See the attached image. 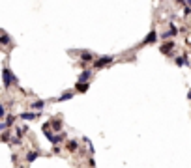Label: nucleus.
<instances>
[{
  "label": "nucleus",
  "instance_id": "1",
  "mask_svg": "<svg viewBox=\"0 0 191 168\" xmlns=\"http://www.w3.org/2000/svg\"><path fill=\"white\" fill-rule=\"evenodd\" d=\"M2 78H4V88H9L13 82H17V78L11 75L9 69H4V71H2Z\"/></svg>",
  "mask_w": 191,
  "mask_h": 168
},
{
  "label": "nucleus",
  "instance_id": "2",
  "mask_svg": "<svg viewBox=\"0 0 191 168\" xmlns=\"http://www.w3.org/2000/svg\"><path fill=\"white\" fill-rule=\"evenodd\" d=\"M111 62H112V56H103L101 60H96L94 62V67H96V69H99V67H103V65H107Z\"/></svg>",
  "mask_w": 191,
  "mask_h": 168
},
{
  "label": "nucleus",
  "instance_id": "3",
  "mask_svg": "<svg viewBox=\"0 0 191 168\" xmlns=\"http://www.w3.org/2000/svg\"><path fill=\"white\" fill-rule=\"evenodd\" d=\"M90 75H92V71H83L81 73V77H79V82H88V78H90Z\"/></svg>",
  "mask_w": 191,
  "mask_h": 168
},
{
  "label": "nucleus",
  "instance_id": "4",
  "mask_svg": "<svg viewBox=\"0 0 191 168\" xmlns=\"http://www.w3.org/2000/svg\"><path fill=\"white\" fill-rule=\"evenodd\" d=\"M66 148L70 150V151H77V148H79V142H77V140H70V142H67V146H66Z\"/></svg>",
  "mask_w": 191,
  "mask_h": 168
},
{
  "label": "nucleus",
  "instance_id": "5",
  "mask_svg": "<svg viewBox=\"0 0 191 168\" xmlns=\"http://www.w3.org/2000/svg\"><path fill=\"white\" fill-rule=\"evenodd\" d=\"M172 47H174V43H172V41H169V43L161 45V52H171V51H172Z\"/></svg>",
  "mask_w": 191,
  "mask_h": 168
},
{
  "label": "nucleus",
  "instance_id": "6",
  "mask_svg": "<svg viewBox=\"0 0 191 168\" xmlns=\"http://www.w3.org/2000/svg\"><path fill=\"white\" fill-rule=\"evenodd\" d=\"M38 157H39V151H30V153L26 155V161H28V163H32V161H36Z\"/></svg>",
  "mask_w": 191,
  "mask_h": 168
},
{
  "label": "nucleus",
  "instance_id": "7",
  "mask_svg": "<svg viewBox=\"0 0 191 168\" xmlns=\"http://www.w3.org/2000/svg\"><path fill=\"white\" fill-rule=\"evenodd\" d=\"M174 34H178V28L176 26H171V30L163 32V38H171V36H174Z\"/></svg>",
  "mask_w": 191,
  "mask_h": 168
},
{
  "label": "nucleus",
  "instance_id": "8",
  "mask_svg": "<svg viewBox=\"0 0 191 168\" xmlns=\"http://www.w3.org/2000/svg\"><path fill=\"white\" fill-rule=\"evenodd\" d=\"M75 88H77V92H86V90H88V82H77Z\"/></svg>",
  "mask_w": 191,
  "mask_h": 168
},
{
  "label": "nucleus",
  "instance_id": "9",
  "mask_svg": "<svg viewBox=\"0 0 191 168\" xmlns=\"http://www.w3.org/2000/svg\"><path fill=\"white\" fill-rule=\"evenodd\" d=\"M81 60H83V62H92L94 56H92V52H83V54H81Z\"/></svg>",
  "mask_w": 191,
  "mask_h": 168
},
{
  "label": "nucleus",
  "instance_id": "10",
  "mask_svg": "<svg viewBox=\"0 0 191 168\" xmlns=\"http://www.w3.org/2000/svg\"><path fill=\"white\" fill-rule=\"evenodd\" d=\"M155 36H157V34H155V30H152V32L148 34V36H146L144 43H152V41H155Z\"/></svg>",
  "mask_w": 191,
  "mask_h": 168
},
{
  "label": "nucleus",
  "instance_id": "11",
  "mask_svg": "<svg viewBox=\"0 0 191 168\" xmlns=\"http://www.w3.org/2000/svg\"><path fill=\"white\" fill-rule=\"evenodd\" d=\"M19 118H22V120H34V118H36V114H34V112H22Z\"/></svg>",
  "mask_w": 191,
  "mask_h": 168
},
{
  "label": "nucleus",
  "instance_id": "12",
  "mask_svg": "<svg viewBox=\"0 0 191 168\" xmlns=\"http://www.w3.org/2000/svg\"><path fill=\"white\" fill-rule=\"evenodd\" d=\"M53 127H54V131H60V129H62V121H60V120H54V121H53Z\"/></svg>",
  "mask_w": 191,
  "mask_h": 168
},
{
  "label": "nucleus",
  "instance_id": "13",
  "mask_svg": "<svg viewBox=\"0 0 191 168\" xmlns=\"http://www.w3.org/2000/svg\"><path fill=\"white\" fill-rule=\"evenodd\" d=\"M32 108H34V110L43 108V101H36V103H32Z\"/></svg>",
  "mask_w": 191,
  "mask_h": 168
},
{
  "label": "nucleus",
  "instance_id": "14",
  "mask_svg": "<svg viewBox=\"0 0 191 168\" xmlns=\"http://www.w3.org/2000/svg\"><path fill=\"white\" fill-rule=\"evenodd\" d=\"M2 45H9V38H8V34L2 30Z\"/></svg>",
  "mask_w": 191,
  "mask_h": 168
},
{
  "label": "nucleus",
  "instance_id": "15",
  "mask_svg": "<svg viewBox=\"0 0 191 168\" xmlns=\"http://www.w3.org/2000/svg\"><path fill=\"white\" fill-rule=\"evenodd\" d=\"M184 64H187L186 56H180V58H176V65H184Z\"/></svg>",
  "mask_w": 191,
  "mask_h": 168
},
{
  "label": "nucleus",
  "instance_id": "16",
  "mask_svg": "<svg viewBox=\"0 0 191 168\" xmlns=\"http://www.w3.org/2000/svg\"><path fill=\"white\" fill-rule=\"evenodd\" d=\"M4 121H6V125H11V123L15 121V116H8V118H6Z\"/></svg>",
  "mask_w": 191,
  "mask_h": 168
},
{
  "label": "nucleus",
  "instance_id": "17",
  "mask_svg": "<svg viewBox=\"0 0 191 168\" xmlns=\"http://www.w3.org/2000/svg\"><path fill=\"white\" fill-rule=\"evenodd\" d=\"M0 118H8V116H6V107H4V105H0Z\"/></svg>",
  "mask_w": 191,
  "mask_h": 168
},
{
  "label": "nucleus",
  "instance_id": "18",
  "mask_svg": "<svg viewBox=\"0 0 191 168\" xmlns=\"http://www.w3.org/2000/svg\"><path fill=\"white\" fill-rule=\"evenodd\" d=\"M67 99H71V94H70V92L64 94V95H60V101H67Z\"/></svg>",
  "mask_w": 191,
  "mask_h": 168
},
{
  "label": "nucleus",
  "instance_id": "19",
  "mask_svg": "<svg viewBox=\"0 0 191 168\" xmlns=\"http://www.w3.org/2000/svg\"><path fill=\"white\" fill-rule=\"evenodd\" d=\"M2 140H4V142L9 140V133H4V134H2Z\"/></svg>",
  "mask_w": 191,
  "mask_h": 168
},
{
  "label": "nucleus",
  "instance_id": "20",
  "mask_svg": "<svg viewBox=\"0 0 191 168\" xmlns=\"http://www.w3.org/2000/svg\"><path fill=\"white\" fill-rule=\"evenodd\" d=\"M0 129H2V131H6V129H8V125H6V121H2V123H0Z\"/></svg>",
  "mask_w": 191,
  "mask_h": 168
},
{
  "label": "nucleus",
  "instance_id": "21",
  "mask_svg": "<svg viewBox=\"0 0 191 168\" xmlns=\"http://www.w3.org/2000/svg\"><path fill=\"white\" fill-rule=\"evenodd\" d=\"M187 97H189V99H191V90H189V94H187Z\"/></svg>",
  "mask_w": 191,
  "mask_h": 168
}]
</instances>
